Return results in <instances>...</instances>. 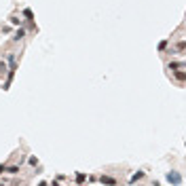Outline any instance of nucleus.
<instances>
[{
    "instance_id": "10",
    "label": "nucleus",
    "mask_w": 186,
    "mask_h": 186,
    "mask_svg": "<svg viewBox=\"0 0 186 186\" xmlns=\"http://www.w3.org/2000/svg\"><path fill=\"white\" fill-rule=\"evenodd\" d=\"M85 178H87L85 174H76V182H78V184H81V182H85Z\"/></svg>"
},
{
    "instance_id": "3",
    "label": "nucleus",
    "mask_w": 186,
    "mask_h": 186,
    "mask_svg": "<svg viewBox=\"0 0 186 186\" xmlns=\"http://www.w3.org/2000/svg\"><path fill=\"white\" fill-rule=\"evenodd\" d=\"M99 182H102V184H116V180H114V178H110V176H102V178H99Z\"/></svg>"
},
{
    "instance_id": "1",
    "label": "nucleus",
    "mask_w": 186,
    "mask_h": 186,
    "mask_svg": "<svg viewBox=\"0 0 186 186\" xmlns=\"http://www.w3.org/2000/svg\"><path fill=\"white\" fill-rule=\"evenodd\" d=\"M167 182H171V184H182V178H180L176 171H169V174H167Z\"/></svg>"
},
{
    "instance_id": "4",
    "label": "nucleus",
    "mask_w": 186,
    "mask_h": 186,
    "mask_svg": "<svg viewBox=\"0 0 186 186\" xmlns=\"http://www.w3.org/2000/svg\"><path fill=\"white\" fill-rule=\"evenodd\" d=\"M180 68H184V61H171L169 64V70H180Z\"/></svg>"
},
{
    "instance_id": "11",
    "label": "nucleus",
    "mask_w": 186,
    "mask_h": 186,
    "mask_svg": "<svg viewBox=\"0 0 186 186\" xmlns=\"http://www.w3.org/2000/svg\"><path fill=\"white\" fill-rule=\"evenodd\" d=\"M165 49H167V40H161L159 43V51H165Z\"/></svg>"
},
{
    "instance_id": "6",
    "label": "nucleus",
    "mask_w": 186,
    "mask_h": 186,
    "mask_svg": "<svg viewBox=\"0 0 186 186\" xmlns=\"http://www.w3.org/2000/svg\"><path fill=\"white\" fill-rule=\"evenodd\" d=\"M23 17H26L28 21H32V19H34V13H32V9H23Z\"/></svg>"
},
{
    "instance_id": "14",
    "label": "nucleus",
    "mask_w": 186,
    "mask_h": 186,
    "mask_svg": "<svg viewBox=\"0 0 186 186\" xmlns=\"http://www.w3.org/2000/svg\"><path fill=\"white\" fill-rule=\"evenodd\" d=\"M0 70H2V72H4V70H6V66H4V64H2V61H0Z\"/></svg>"
},
{
    "instance_id": "8",
    "label": "nucleus",
    "mask_w": 186,
    "mask_h": 186,
    "mask_svg": "<svg viewBox=\"0 0 186 186\" xmlns=\"http://www.w3.org/2000/svg\"><path fill=\"white\" fill-rule=\"evenodd\" d=\"M6 174H19V165H11V167H6Z\"/></svg>"
},
{
    "instance_id": "2",
    "label": "nucleus",
    "mask_w": 186,
    "mask_h": 186,
    "mask_svg": "<svg viewBox=\"0 0 186 186\" xmlns=\"http://www.w3.org/2000/svg\"><path fill=\"white\" fill-rule=\"evenodd\" d=\"M23 36H26V30H23V28H19V30H17V32H15V36H13V40H15V43H17V40H21V38H23Z\"/></svg>"
},
{
    "instance_id": "9",
    "label": "nucleus",
    "mask_w": 186,
    "mask_h": 186,
    "mask_svg": "<svg viewBox=\"0 0 186 186\" xmlns=\"http://www.w3.org/2000/svg\"><path fill=\"white\" fill-rule=\"evenodd\" d=\"M11 23H13V26H21V19H19V17H11Z\"/></svg>"
},
{
    "instance_id": "7",
    "label": "nucleus",
    "mask_w": 186,
    "mask_h": 186,
    "mask_svg": "<svg viewBox=\"0 0 186 186\" xmlns=\"http://www.w3.org/2000/svg\"><path fill=\"white\" fill-rule=\"evenodd\" d=\"M184 76H186L184 68H180V70H176V78H178V81H180V83H182V81H184Z\"/></svg>"
},
{
    "instance_id": "5",
    "label": "nucleus",
    "mask_w": 186,
    "mask_h": 186,
    "mask_svg": "<svg viewBox=\"0 0 186 186\" xmlns=\"http://www.w3.org/2000/svg\"><path fill=\"white\" fill-rule=\"evenodd\" d=\"M142 178H144V171H138V174H133V176H131V180H129V182H131V184H136V182L142 180Z\"/></svg>"
},
{
    "instance_id": "13",
    "label": "nucleus",
    "mask_w": 186,
    "mask_h": 186,
    "mask_svg": "<svg viewBox=\"0 0 186 186\" xmlns=\"http://www.w3.org/2000/svg\"><path fill=\"white\" fill-rule=\"evenodd\" d=\"M4 171H6V165H4V163H2V165H0V176H2V174H4Z\"/></svg>"
},
{
    "instance_id": "12",
    "label": "nucleus",
    "mask_w": 186,
    "mask_h": 186,
    "mask_svg": "<svg viewBox=\"0 0 186 186\" xmlns=\"http://www.w3.org/2000/svg\"><path fill=\"white\" fill-rule=\"evenodd\" d=\"M30 165L36 167V165H38V159H36V157H30Z\"/></svg>"
}]
</instances>
